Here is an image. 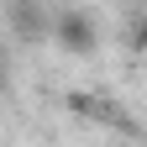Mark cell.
I'll use <instances>...</instances> for the list:
<instances>
[{
  "label": "cell",
  "mask_w": 147,
  "mask_h": 147,
  "mask_svg": "<svg viewBox=\"0 0 147 147\" xmlns=\"http://www.w3.org/2000/svg\"><path fill=\"white\" fill-rule=\"evenodd\" d=\"M0 95H5V68H0Z\"/></svg>",
  "instance_id": "4"
},
{
  "label": "cell",
  "mask_w": 147,
  "mask_h": 147,
  "mask_svg": "<svg viewBox=\"0 0 147 147\" xmlns=\"http://www.w3.org/2000/svg\"><path fill=\"white\" fill-rule=\"evenodd\" d=\"M53 42L63 53H74V58H89L100 47V26H95L89 11H58L53 16Z\"/></svg>",
  "instance_id": "1"
},
{
  "label": "cell",
  "mask_w": 147,
  "mask_h": 147,
  "mask_svg": "<svg viewBox=\"0 0 147 147\" xmlns=\"http://www.w3.org/2000/svg\"><path fill=\"white\" fill-rule=\"evenodd\" d=\"M11 5H16V0H11Z\"/></svg>",
  "instance_id": "5"
},
{
  "label": "cell",
  "mask_w": 147,
  "mask_h": 147,
  "mask_svg": "<svg viewBox=\"0 0 147 147\" xmlns=\"http://www.w3.org/2000/svg\"><path fill=\"white\" fill-rule=\"evenodd\" d=\"M131 42H137V47L147 53V16H142V21H137V37H131Z\"/></svg>",
  "instance_id": "3"
},
{
  "label": "cell",
  "mask_w": 147,
  "mask_h": 147,
  "mask_svg": "<svg viewBox=\"0 0 147 147\" xmlns=\"http://www.w3.org/2000/svg\"><path fill=\"white\" fill-rule=\"evenodd\" d=\"M42 32H53V21H42V11H26L21 0H16V37H42Z\"/></svg>",
  "instance_id": "2"
}]
</instances>
